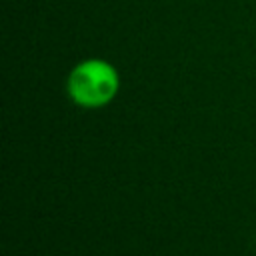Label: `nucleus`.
<instances>
[{
  "label": "nucleus",
  "instance_id": "nucleus-1",
  "mask_svg": "<svg viewBox=\"0 0 256 256\" xmlns=\"http://www.w3.org/2000/svg\"><path fill=\"white\" fill-rule=\"evenodd\" d=\"M120 90V74L114 64L102 58H86L78 62L66 80L68 98L80 108H104Z\"/></svg>",
  "mask_w": 256,
  "mask_h": 256
}]
</instances>
